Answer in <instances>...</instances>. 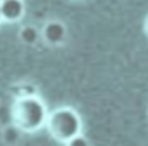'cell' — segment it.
Returning <instances> with one entry per match:
<instances>
[{"label": "cell", "instance_id": "1", "mask_svg": "<svg viewBox=\"0 0 148 146\" xmlns=\"http://www.w3.org/2000/svg\"><path fill=\"white\" fill-rule=\"evenodd\" d=\"M45 104L35 95L20 96L12 109V117L16 127L23 132H35L45 125L47 119Z\"/></svg>", "mask_w": 148, "mask_h": 146}, {"label": "cell", "instance_id": "2", "mask_svg": "<svg viewBox=\"0 0 148 146\" xmlns=\"http://www.w3.org/2000/svg\"><path fill=\"white\" fill-rule=\"evenodd\" d=\"M45 125L50 136L61 144H66L80 134L82 130V122L79 114L67 107L56 109L49 114Z\"/></svg>", "mask_w": 148, "mask_h": 146}, {"label": "cell", "instance_id": "3", "mask_svg": "<svg viewBox=\"0 0 148 146\" xmlns=\"http://www.w3.org/2000/svg\"><path fill=\"white\" fill-rule=\"evenodd\" d=\"M66 27L59 21H50L43 28V37L51 45L60 44L66 38Z\"/></svg>", "mask_w": 148, "mask_h": 146}, {"label": "cell", "instance_id": "4", "mask_svg": "<svg viewBox=\"0 0 148 146\" xmlns=\"http://www.w3.org/2000/svg\"><path fill=\"white\" fill-rule=\"evenodd\" d=\"M1 15L6 22H17L24 15V2L22 0L1 1Z\"/></svg>", "mask_w": 148, "mask_h": 146}, {"label": "cell", "instance_id": "5", "mask_svg": "<svg viewBox=\"0 0 148 146\" xmlns=\"http://www.w3.org/2000/svg\"><path fill=\"white\" fill-rule=\"evenodd\" d=\"M20 37L25 44H34L38 39V31L32 25H25L21 29Z\"/></svg>", "mask_w": 148, "mask_h": 146}, {"label": "cell", "instance_id": "6", "mask_svg": "<svg viewBox=\"0 0 148 146\" xmlns=\"http://www.w3.org/2000/svg\"><path fill=\"white\" fill-rule=\"evenodd\" d=\"M65 146H90V145H89L88 139L80 133V134L75 136L74 138H72L69 141H67L65 144Z\"/></svg>", "mask_w": 148, "mask_h": 146}, {"label": "cell", "instance_id": "7", "mask_svg": "<svg viewBox=\"0 0 148 146\" xmlns=\"http://www.w3.org/2000/svg\"><path fill=\"white\" fill-rule=\"evenodd\" d=\"M146 32H147V36H148V19H147V22H146Z\"/></svg>", "mask_w": 148, "mask_h": 146}, {"label": "cell", "instance_id": "8", "mask_svg": "<svg viewBox=\"0 0 148 146\" xmlns=\"http://www.w3.org/2000/svg\"><path fill=\"white\" fill-rule=\"evenodd\" d=\"M2 21V15H1V2H0V22Z\"/></svg>", "mask_w": 148, "mask_h": 146}, {"label": "cell", "instance_id": "9", "mask_svg": "<svg viewBox=\"0 0 148 146\" xmlns=\"http://www.w3.org/2000/svg\"><path fill=\"white\" fill-rule=\"evenodd\" d=\"M1 1H3V0H0V2H1Z\"/></svg>", "mask_w": 148, "mask_h": 146}]
</instances>
